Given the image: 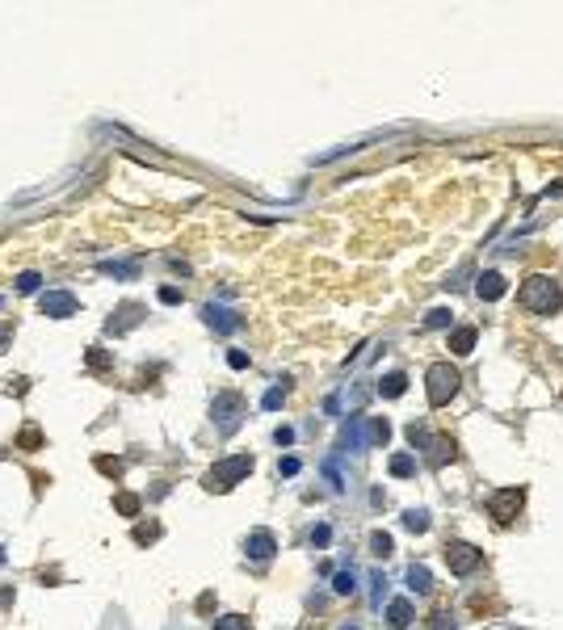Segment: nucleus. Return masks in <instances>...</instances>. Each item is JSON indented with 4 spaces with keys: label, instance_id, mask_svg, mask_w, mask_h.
Instances as JSON below:
<instances>
[{
    "label": "nucleus",
    "instance_id": "f8f14e48",
    "mask_svg": "<svg viewBox=\"0 0 563 630\" xmlns=\"http://www.w3.org/2000/svg\"><path fill=\"white\" fill-rule=\"evenodd\" d=\"M76 311V299L68 294V290H50V294H43V315H72Z\"/></svg>",
    "mask_w": 563,
    "mask_h": 630
},
{
    "label": "nucleus",
    "instance_id": "b1692460",
    "mask_svg": "<svg viewBox=\"0 0 563 630\" xmlns=\"http://www.w3.org/2000/svg\"><path fill=\"white\" fill-rule=\"evenodd\" d=\"M370 546H375V555H382V559H387V555L395 550V542H391V534H382V530H378L375 538H370Z\"/></svg>",
    "mask_w": 563,
    "mask_h": 630
},
{
    "label": "nucleus",
    "instance_id": "6e6552de",
    "mask_svg": "<svg viewBox=\"0 0 563 630\" xmlns=\"http://www.w3.org/2000/svg\"><path fill=\"white\" fill-rule=\"evenodd\" d=\"M244 550H248V559H257V563H269L274 555H278V542L269 530H252L248 542H244Z\"/></svg>",
    "mask_w": 563,
    "mask_h": 630
},
{
    "label": "nucleus",
    "instance_id": "9b49d317",
    "mask_svg": "<svg viewBox=\"0 0 563 630\" xmlns=\"http://www.w3.org/2000/svg\"><path fill=\"white\" fill-rule=\"evenodd\" d=\"M387 626L391 630H408L412 626V601H408V597H395V601L387 605Z\"/></svg>",
    "mask_w": 563,
    "mask_h": 630
},
{
    "label": "nucleus",
    "instance_id": "e433bc0d",
    "mask_svg": "<svg viewBox=\"0 0 563 630\" xmlns=\"http://www.w3.org/2000/svg\"><path fill=\"white\" fill-rule=\"evenodd\" d=\"M4 341H9V328H0V345H4Z\"/></svg>",
    "mask_w": 563,
    "mask_h": 630
},
{
    "label": "nucleus",
    "instance_id": "2eb2a0df",
    "mask_svg": "<svg viewBox=\"0 0 563 630\" xmlns=\"http://www.w3.org/2000/svg\"><path fill=\"white\" fill-rule=\"evenodd\" d=\"M408 391V374H382V383H378V395H387V400H400Z\"/></svg>",
    "mask_w": 563,
    "mask_h": 630
},
{
    "label": "nucleus",
    "instance_id": "412c9836",
    "mask_svg": "<svg viewBox=\"0 0 563 630\" xmlns=\"http://www.w3.org/2000/svg\"><path fill=\"white\" fill-rule=\"evenodd\" d=\"M366 433H370V446H387L391 442V425L387 420H366Z\"/></svg>",
    "mask_w": 563,
    "mask_h": 630
},
{
    "label": "nucleus",
    "instance_id": "f03ea898",
    "mask_svg": "<svg viewBox=\"0 0 563 630\" xmlns=\"http://www.w3.org/2000/svg\"><path fill=\"white\" fill-rule=\"evenodd\" d=\"M408 442H412L433 466H446V462L454 458V442L441 437V433H433V425H424V420H412V425H408Z\"/></svg>",
    "mask_w": 563,
    "mask_h": 630
},
{
    "label": "nucleus",
    "instance_id": "4c0bfd02",
    "mask_svg": "<svg viewBox=\"0 0 563 630\" xmlns=\"http://www.w3.org/2000/svg\"><path fill=\"white\" fill-rule=\"evenodd\" d=\"M0 563H4V550H0Z\"/></svg>",
    "mask_w": 563,
    "mask_h": 630
},
{
    "label": "nucleus",
    "instance_id": "393cba45",
    "mask_svg": "<svg viewBox=\"0 0 563 630\" xmlns=\"http://www.w3.org/2000/svg\"><path fill=\"white\" fill-rule=\"evenodd\" d=\"M97 471H101V475H122V462L109 458V454H101V458H97Z\"/></svg>",
    "mask_w": 563,
    "mask_h": 630
},
{
    "label": "nucleus",
    "instance_id": "c756f323",
    "mask_svg": "<svg viewBox=\"0 0 563 630\" xmlns=\"http://www.w3.org/2000/svg\"><path fill=\"white\" fill-rule=\"evenodd\" d=\"M429 630H454V618H450L446 609H437V614L429 618Z\"/></svg>",
    "mask_w": 563,
    "mask_h": 630
},
{
    "label": "nucleus",
    "instance_id": "a878e982",
    "mask_svg": "<svg viewBox=\"0 0 563 630\" xmlns=\"http://www.w3.org/2000/svg\"><path fill=\"white\" fill-rule=\"evenodd\" d=\"M38 286H43V277H38V273H34V269H30V273H21V277H17V290H26V294H34Z\"/></svg>",
    "mask_w": 563,
    "mask_h": 630
},
{
    "label": "nucleus",
    "instance_id": "f3484780",
    "mask_svg": "<svg viewBox=\"0 0 563 630\" xmlns=\"http://www.w3.org/2000/svg\"><path fill=\"white\" fill-rule=\"evenodd\" d=\"M408 588H412V592H433V572H429L424 563L408 567Z\"/></svg>",
    "mask_w": 563,
    "mask_h": 630
},
{
    "label": "nucleus",
    "instance_id": "5701e85b",
    "mask_svg": "<svg viewBox=\"0 0 563 630\" xmlns=\"http://www.w3.org/2000/svg\"><path fill=\"white\" fill-rule=\"evenodd\" d=\"M118 513H122V517H135V513H139V496L122 492L118 496Z\"/></svg>",
    "mask_w": 563,
    "mask_h": 630
},
{
    "label": "nucleus",
    "instance_id": "20e7f679",
    "mask_svg": "<svg viewBox=\"0 0 563 630\" xmlns=\"http://www.w3.org/2000/svg\"><path fill=\"white\" fill-rule=\"evenodd\" d=\"M244 475H252V454H232V458L215 462V471L206 475V488H215V492H227V488H235Z\"/></svg>",
    "mask_w": 563,
    "mask_h": 630
},
{
    "label": "nucleus",
    "instance_id": "dca6fc26",
    "mask_svg": "<svg viewBox=\"0 0 563 630\" xmlns=\"http://www.w3.org/2000/svg\"><path fill=\"white\" fill-rule=\"evenodd\" d=\"M400 521H404V530H412V534H424L433 517H429V508H404V517H400Z\"/></svg>",
    "mask_w": 563,
    "mask_h": 630
},
{
    "label": "nucleus",
    "instance_id": "4468645a",
    "mask_svg": "<svg viewBox=\"0 0 563 630\" xmlns=\"http://www.w3.org/2000/svg\"><path fill=\"white\" fill-rule=\"evenodd\" d=\"M143 319V307H135V303H127L122 311H114L109 315V332H127L131 324H139Z\"/></svg>",
    "mask_w": 563,
    "mask_h": 630
},
{
    "label": "nucleus",
    "instance_id": "72a5a7b5",
    "mask_svg": "<svg viewBox=\"0 0 563 630\" xmlns=\"http://www.w3.org/2000/svg\"><path fill=\"white\" fill-rule=\"evenodd\" d=\"M227 361H232V370H248V353H240V349H232Z\"/></svg>",
    "mask_w": 563,
    "mask_h": 630
},
{
    "label": "nucleus",
    "instance_id": "2f4dec72",
    "mask_svg": "<svg viewBox=\"0 0 563 630\" xmlns=\"http://www.w3.org/2000/svg\"><path fill=\"white\" fill-rule=\"evenodd\" d=\"M160 303L177 307V303H181V290H177V286H160Z\"/></svg>",
    "mask_w": 563,
    "mask_h": 630
},
{
    "label": "nucleus",
    "instance_id": "1a4fd4ad",
    "mask_svg": "<svg viewBox=\"0 0 563 630\" xmlns=\"http://www.w3.org/2000/svg\"><path fill=\"white\" fill-rule=\"evenodd\" d=\"M509 290V282H505V273H496V269H483L479 277H475V294L483 299V303H496L500 294Z\"/></svg>",
    "mask_w": 563,
    "mask_h": 630
},
{
    "label": "nucleus",
    "instance_id": "cd10ccee",
    "mask_svg": "<svg viewBox=\"0 0 563 630\" xmlns=\"http://www.w3.org/2000/svg\"><path fill=\"white\" fill-rule=\"evenodd\" d=\"M17 442H21V446H26V450H34V446H43V433H38V429H34V425H26V433H21V437H17Z\"/></svg>",
    "mask_w": 563,
    "mask_h": 630
},
{
    "label": "nucleus",
    "instance_id": "423d86ee",
    "mask_svg": "<svg viewBox=\"0 0 563 630\" xmlns=\"http://www.w3.org/2000/svg\"><path fill=\"white\" fill-rule=\"evenodd\" d=\"M521 504H525V488H500L496 496H488V513L496 525H509L521 513Z\"/></svg>",
    "mask_w": 563,
    "mask_h": 630
},
{
    "label": "nucleus",
    "instance_id": "bb28decb",
    "mask_svg": "<svg viewBox=\"0 0 563 630\" xmlns=\"http://www.w3.org/2000/svg\"><path fill=\"white\" fill-rule=\"evenodd\" d=\"M328 542H332V525H311V546H320V550H324Z\"/></svg>",
    "mask_w": 563,
    "mask_h": 630
},
{
    "label": "nucleus",
    "instance_id": "aec40b11",
    "mask_svg": "<svg viewBox=\"0 0 563 630\" xmlns=\"http://www.w3.org/2000/svg\"><path fill=\"white\" fill-rule=\"evenodd\" d=\"M450 324H454L450 307H433V311L424 315V328H433V332H441V328H450Z\"/></svg>",
    "mask_w": 563,
    "mask_h": 630
},
{
    "label": "nucleus",
    "instance_id": "f257e3e1",
    "mask_svg": "<svg viewBox=\"0 0 563 630\" xmlns=\"http://www.w3.org/2000/svg\"><path fill=\"white\" fill-rule=\"evenodd\" d=\"M517 299L521 307L534 315H555L563 307V294H559V282L547 277V273H530L521 286H517Z\"/></svg>",
    "mask_w": 563,
    "mask_h": 630
},
{
    "label": "nucleus",
    "instance_id": "c85d7f7f",
    "mask_svg": "<svg viewBox=\"0 0 563 630\" xmlns=\"http://www.w3.org/2000/svg\"><path fill=\"white\" fill-rule=\"evenodd\" d=\"M332 588H336V592H353V588H358V580H353V572H336V580H332Z\"/></svg>",
    "mask_w": 563,
    "mask_h": 630
},
{
    "label": "nucleus",
    "instance_id": "7c9ffc66",
    "mask_svg": "<svg viewBox=\"0 0 563 630\" xmlns=\"http://www.w3.org/2000/svg\"><path fill=\"white\" fill-rule=\"evenodd\" d=\"M101 273H114V277H135L139 265H101Z\"/></svg>",
    "mask_w": 563,
    "mask_h": 630
},
{
    "label": "nucleus",
    "instance_id": "4be33fe9",
    "mask_svg": "<svg viewBox=\"0 0 563 630\" xmlns=\"http://www.w3.org/2000/svg\"><path fill=\"white\" fill-rule=\"evenodd\" d=\"M210 630H248V618L244 614H227V618H219Z\"/></svg>",
    "mask_w": 563,
    "mask_h": 630
},
{
    "label": "nucleus",
    "instance_id": "6ab92c4d",
    "mask_svg": "<svg viewBox=\"0 0 563 630\" xmlns=\"http://www.w3.org/2000/svg\"><path fill=\"white\" fill-rule=\"evenodd\" d=\"M286 391H290V378H282L278 387H269V391H265V400H261V407H265V412H274V407H282V400H286Z\"/></svg>",
    "mask_w": 563,
    "mask_h": 630
},
{
    "label": "nucleus",
    "instance_id": "9d476101",
    "mask_svg": "<svg viewBox=\"0 0 563 630\" xmlns=\"http://www.w3.org/2000/svg\"><path fill=\"white\" fill-rule=\"evenodd\" d=\"M206 324L215 328V332H240L244 328V319H240V311H227V307H206Z\"/></svg>",
    "mask_w": 563,
    "mask_h": 630
},
{
    "label": "nucleus",
    "instance_id": "39448f33",
    "mask_svg": "<svg viewBox=\"0 0 563 630\" xmlns=\"http://www.w3.org/2000/svg\"><path fill=\"white\" fill-rule=\"evenodd\" d=\"M210 420H215V429L227 437L240 429V420H244V395H235V391H219L215 400H210Z\"/></svg>",
    "mask_w": 563,
    "mask_h": 630
},
{
    "label": "nucleus",
    "instance_id": "7ed1b4c3",
    "mask_svg": "<svg viewBox=\"0 0 563 630\" xmlns=\"http://www.w3.org/2000/svg\"><path fill=\"white\" fill-rule=\"evenodd\" d=\"M424 395L433 407H446L454 395H459V370L454 361H433L429 374H424Z\"/></svg>",
    "mask_w": 563,
    "mask_h": 630
},
{
    "label": "nucleus",
    "instance_id": "0eeeda50",
    "mask_svg": "<svg viewBox=\"0 0 563 630\" xmlns=\"http://www.w3.org/2000/svg\"><path fill=\"white\" fill-rule=\"evenodd\" d=\"M446 563H450L454 576H471L483 563V550L475 542H446Z\"/></svg>",
    "mask_w": 563,
    "mask_h": 630
},
{
    "label": "nucleus",
    "instance_id": "473e14b6",
    "mask_svg": "<svg viewBox=\"0 0 563 630\" xmlns=\"http://www.w3.org/2000/svg\"><path fill=\"white\" fill-rule=\"evenodd\" d=\"M278 471L286 475V479H290V475H299V458H294V454H286V458L278 462Z\"/></svg>",
    "mask_w": 563,
    "mask_h": 630
},
{
    "label": "nucleus",
    "instance_id": "ddd939ff",
    "mask_svg": "<svg viewBox=\"0 0 563 630\" xmlns=\"http://www.w3.org/2000/svg\"><path fill=\"white\" fill-rule=\"evenodd\" d=\"M475 341H479V328H454L450 332V353L454 358H467L471 349H475Z\"/></svg>",
    "mask_w": 563,
    "mask_h": 630
},
{
    "label": "nucleus",
    "instance_id": "f704fd0d",
    "mask_svg": "<svg viewBox=\"0 0 563 630\" xmlns=\"http://www.w3.org/2000/svg\"><path fill=\"white\" fill-rule=\"evenodd\" d=\"M156 530H160V525H139V534H135V542H156Z\"/></svg>",
    "mask_w": 563,
    "mask_h": 630
},
{
    "label": "nucleus",
    "instance_id": "a211bd4d",
    "mask_svg": "<svg viewBox=\"0 0 563 630\" xmlns=\"http://www.w3.org/2000/svg\"><path fill=\"white\" fill-rule=\"evenodd\" d=\"M391 475H395V479H412V475H417L412 454H395V458H391Z\"/></svg>",
    "mask_w": 563,
    "mask_h": 630
},
{
    "label": "nucleus",
    "instance_id": "c9c22d12",
    "mask_svg": "<svg viewBox=\"0 0 563 630\" xmlns=\"http://www.w3.org/2000/svg\"><path fill=\"white\" fill-rule=\"evenodd\" d=\"M274 442H278V446H290V442H294V429H286V425H282L278 433H274Z\"/></svg>",
    "mask_w": 563,
    "mask_h": 630
}]
</instances>
